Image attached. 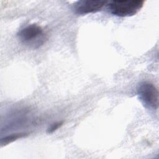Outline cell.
Masks as SVG:
<instances>
[{
    "label": "cell",
    "instance_id": "cell-5",
    "mask_svg": "<svg viewBox=\"0 0 159 159\" xmlns=\"http://www.w3.org/2000/svg\"><path fill=\"white\" fill-rule=\"evenodd\" d=\"M25 136V133H19V134H12L10 135H8L7 137H6L5 138L2 139L1 140V143L2 144H7L9 143H11L18 139H20L24 137Z\"/></svg>",
    "mask_w": 159,
    "mask_h": 159
},
{
    "label": "cell",
    "instance_id": "cell-1",
    "mask_svg": "<svg viewBox=\"0 0 159 159\" xmlns=\"http://www.w3.org/2000/svg\"><path fill=\"white\" fill-rule=\"evenodd\" d=\"M142 0H117L108 2L109 11L119 17H129L137 14L143 7Z\"/></svg>",
    "mask_w": 159,
    "mask_h": 159
},
{
    "label": "cell",
    "instance_id": "cell-2",
    "mask_svg": "<svg viewBox=\"0 0 159 159\" xmlns=\"http://www.w3.org/2000/svg\"><path fill=\"white\" fill-rule=\"evenodd\" d=\"M17 36L24 44L35 48L43 45L46 39L43 28L36 24H30L22 29Z\"/></svg>",
    "mask_w": 159,
    "mask_h": 159
},
{
    "label": "cell",
    "instance_id": "cell-6",
    "mask_svg": "<svg viewBox=\"0 0 159 159\" xmlns=\"http://www.w3.org/2000/svg\"><path fill=\"white\" fill-rule=\"evenodd\" d=\"M63 125V122L60 121V122H54L53 124H52L50 127H49L47 129V132L49 134L53 133V132H55V130H57L59 127H60L61 125Z\"/></svg>",
    "mask_w": 159,
    "mask_h": 159
},
{
    "label": "cell",
    "instance_id": "cell-4",
    "mask_svg": "<svg viewBox=\"0 0 159 159\" xmlns=\"http://www.w3.org/2000/svg\"><path fill=\"white\" fill-rule=\"evenodd\" d=\"M107 3L106 1H78L74 4L73 10L78 15L94 13L100 11Z\"/></svg>",
    "mask_w": 159,
    "mask_h": 159
},
{
    "label": "cell",
    "instance_id": "cell-3",
    "mask_svg": "<svg viewBox=\"0 0 159 159\" xmlns=\"http://www.w3.org/2000/svg\"><path fill=\"white\" fill-rule=\"evenodd\" d=\"M137 94L143 106L151 109L158 107V91L155 85L148 81L140 83L137 87Z\"/></svg>",
    "mask_w": 159,
    "mask_h": 159
}]
</instances>
